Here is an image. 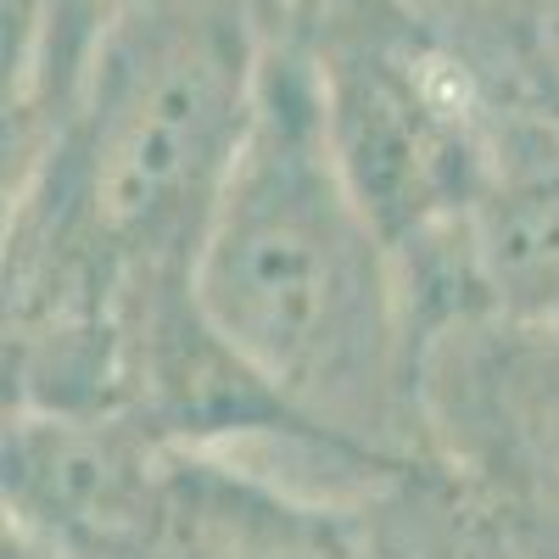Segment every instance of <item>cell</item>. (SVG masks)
Wrapping results in <instances>:
<instances>
[{
  "mask_svg": "<svg viewBox=\"0 0 559 559\" xmlns=\"http://www.w3.org/2000/svg\"><path fill=\"white\" fill-rule=\"evenodd\" d=\"M263 0H118L51 102L7 123V319L79 331L197 286L258 123Z\"/></svg>",
  "mask_w": 559,
  "mask_h": 559,
  "instance_id": "obj_1",
  "label": "cell"
},
{
  "mask_svg": "<svg viewBox=\"0 0 559 559\" xmlns=\"http://www.w3.org/2000/svg\"><path fill=\"white\" fill-rule=\"evenodd\" d=\"M197 302L252 386L319 448L381 471L431 459L426 319L280 34L258 123L197 252Z\"/></svg>",
  "mask_w": 559,
  "mask_h": 559,
  "instance_id": "obj_2",
  "label": "cell"
},
{
  "mask_svg": "<svg viewBox=\"0 0 559 559\" xmlns=\"http://www.w3.org/2000/svg\"><path fill=\"white\" fill-rule=\"evenodd\" d=\"M319 129L403 258L426 336L464 313V236L481 207L503 112L408 0H286Z\"/></svg>",
  "mask_w": 559,
  "mask_h": 559,
  "instance_id": "obj_3",
  "label": "cell"
},
{
  "mask_svg": "<svg viewBox=\"0 0 559 559\" xmlns=\"http://www.w3.org/2000/svg\"><path fill=\"white\" fill-rule=\"evenodd\" d=\"M7 526L68 559H369L342 503L134 414H7Z\"/></svg>",
  "mask_w": 559,
  "mask_h": 559,
  "instance_id": "obj_4",
  "label": "cell"
},
{
  "mask_svg": "<svg viewBox=\"0 0 559 559\" xmlns=\"http://www.w3.org/2000/svg\"><path fill=\"white\" fill-rule=\"evenodd\" d=\"M426 453L532 559H559V336L459 313L426 342Z\"/></svg>",
  "mask_w": 559,
  "mask_h": 559,
  "instance_id": "obj_5",
  "label": "cell"
},
{
  "mask_svg": "<svg viewBox=\"0 0 559 559\" xmlns=\"http://www.w3.org/2000/svg\"><path fill=\"white\" fill-rule=\"evenodd\" d=\"M464 313L526 319L559 336V134L509 112L464 236Z\"/></svg>",
  "mask_w": 559,
  "mask_h": 559,
  "instance_id": "obj_6",
  "label": "cell"
},
{
  "mask_svg": "<svg viewBox=\"0 0 559 559\" xmlns=\"http://www.w3.org/2000/svg\"><path fill=\"white\" fill-rule=\"evenodd\" d=\"M414 12L498 112L559 134V0H419Z\"/></svg>",
  "mask_w": 559,
  "mask_h": 559,
  "instance_id": "obj_7",
  "label": "cell"
},
{
  "mask_svg": "<svg viewBox=\"0 0 559 559\" xmlns=\"http://www.w3.org/2000/svg\"><path fill=\"white\" fill-rule=\"evenodd\" d=\"M7 559H68V554H57L51 543L28 537L23 526H7Z\"/></svg>",
  "mask_w": 559,
  "mask_h": 559,
  "instance_id": "obj_8",
  "label": "cell"
}]
</instances>
